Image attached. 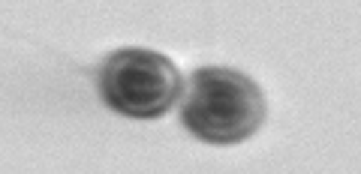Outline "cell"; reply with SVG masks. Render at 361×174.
Segmentation results:
<instances>
[{
  "instance_id": "obj_1",
  "label": "cell",
  "mask_w": 361,
  "mask_h": 174,
  "mask_svg": "<svg viewBox=\"0 0 361 174\" xmlns=\"http://www.w3.org/2000/svg\"><path fill=\"white\" fill-rule=\"evenodd\" d=\"M268 102L250 75L229 66H199L187 78L180 123L208 144H241L265 123Z\"/></svg>"
},
{
  "instance_id": "obj_2",
  "label": "cell",
  "mask_w": 361,
  "mask_h": 174,
  "mask_svg": "<svg viewBox=\"0 0 361 174\" xmlns=\"http://www.w3.org/2000/svg\"><path fill=\"white\" fill-rule=\"evenodd\" d=\"M97 87L111 111L135 120L163 118L187 90L178 63L154 49L111 51L99 66Z\"/></svg>"
}]
</instances>
